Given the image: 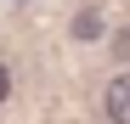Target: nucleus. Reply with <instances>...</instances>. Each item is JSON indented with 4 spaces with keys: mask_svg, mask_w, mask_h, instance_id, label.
<instances>
[{
    "mask_svg": "<svg viewBox=\"0 0 130 124\" xmlns=\"http://www.w3.org/2000/svg\"><path fill=\"white\" fill-rule=\"evenodd\" d=\"M102 113L113 118V124H130V73H119L113 85H107V96H102Z\"/></svg>",
    "mask_w": 130,
    "mask_h": 124,
    "instance_id": "1",
    "label": "nucleus"
},
{
    "mask_svg": "<svg viewBox=\"0 0 130 124\" xmlns=\"http://www.w3.org/2000/svg\"><path fill=\"white\" fill-rule=\"evenodd\" d=\"M74 34H79V39H91V34H102V11H79V23H74Z\"/></svg>",
    "mask_w": 130,
    "mask_h": 124,
    "instance_id": "2",
    "label": "nucleus"
},
{
    "mask_svg": "<svg viewBox=\"0 0 130 124\" xmlns=\"http://www.w3.org/2000/svg\"><path fill=\"white\" fill-rule=\"evenodd\" d=\"M6 90H11V73H6V62H0V101H6Z\"/></svg>",
    "mask_w": 130,
    "mask_h": 124,
    "instance_id": "3",
    "label": "nucleus"
}]
</instances>
